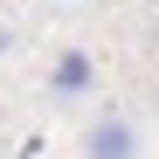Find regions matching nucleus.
Here are the masks:
<instances>
[{
	"label": "nucleus",
	"mask_w": 159,
	"mask_h": 159,
	"mask_svg": "<svg viewBox=\"0 0 159 159\" xmlns=\"http://www.w3.org/2000/svg\"><path fill=\"white\" fill-rule=\"evenodd\" d=\"M90 90H97V62L83 48H62L48 62V97H90Z\"/></svg>",
	"instance_id": "f03ea898"
},
{
	"label": "nucleus",
	"mask_w": 159,
	"mask_h": 159,
	"mask_svg": "<svg viewBox=\"0 0 159 159\" xmlns=\"http://www.w3.org/2000/svg\"><path fill=\"white\" fill-rule=\"evenodd\" d=\"M83 159H145V131L125 111H104L83 125Z\"/></svg>",
	"instance_id": "f257e3e1"
}]
</instances>
